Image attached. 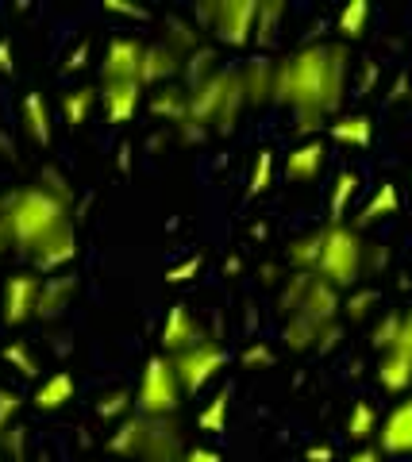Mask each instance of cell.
<instances>
[{
    "label": "cell",
    "instance_id": "obj_45",
    "mask_svg": "<svg viewBox=\"0 0 412 462\" xmlns=\"http://www.w3.org/2000/svg\"><path fill=\"white\" fill-rule=\"evenodd\" d=\"M39 185H42V189H50L54 197H62V200H74V189H69V181H66L54 166H47V170L39 173Z\"/></svg>",
    "mask_w": 412,
    "mask_h": 462
},
{
    "label": "cell",
    "instance_id": "obj_12",
    "mask_svg": "<svg viewBox=\"0 0 412 462\" xmlns=\"http://www.w3.org/2000/svg\"><path fill=\"white\" fill-rule=\"evenodd\" d=\"M374 447L381 455H412V397L408 401H397L389 416L378 424V436H374Z\"/></svg>",
    "mask_w": 412,
    "mask_h": 462
},
{
    "label": "cell",
    "instance_id": "obj_26",
    "mask_svg": "<svg viewBox=\"0 0 412 462\" xmlns=\"http://www.w3.org/2000/svg\"><path fill=\"white\" fill-rule=\"evenodd\" d=\"M359 197V173L343 170L328 193V220L332 224H347V212H351V200Z\"/></svg>",
    "mask_w": 412,
    "mask_h": 462
},
{
    "label": "cell",
    "instance_id": "obj_49",
    "mask_svg": "<svg viewBox=\"0 0 412 462\" xmlns=\"http://www.w3.org/2000/svg\"><path fill=\"white\" fill-rule=\"evenodd\" d=\"M0 443H5L16 458H23V443H27V439H23V428H8L5 436H0Z\"/></svg>",
    "mask_w": 412,
    "mask_h": 462
},
{
    "label": "cell",
    "instance_id": "obj_22",
    "mask_svg": "<svg viewBox=\"0 0 412 462\" xmlns=\"http://www.w3.org/2000/svg\"><path fill=\"white\" fill-rule=\"evenodd\" d=\"M23 127H27V135H32L39 147H50V108H47V97L42 93H23Z\"/></svg>",
    "mask_w": 412,
    "mask_h": 462
},
{
    "label": "cell",
    "instance_id": "obj_1",
    "mask_svg": "<svg viewBox=\"0 0 412 462\" xmlns=\"http://www.w3.org/2000/svg\"><path fill=\"white\" fill-rule=\"evenodd\" d=\"M351 51L343 42H305L289 58L274 62V97L293 112H339L347 97Z\"/></svg>",
    "mask_w": 412,
    "mask_h": 462
},
{
    "label": "cell",
    "instance_id": "obj_3",
    "mask_svg": "<svg viewBox=\"0 0 412 462\" xmlns=\"http://www.w3.org/2000/svg\"><path fill=\"white\" fill-rule=\"evenodd\" d=\"M108 451L135 458V462H181L186 458V439L174 416H124L116 431L108 436Z\"/></svg>",
    "mask_w": 412,
    "mask_h": 462
},
{
    "label": "cell",
    "instance_id": "obj_15",
    "mask_svg": "<svg viewBox=\"0 0 412 462\" xmlns=\"http://www.w3.org/2000/svg\"><path fill=\"white\" fill-rule=\"evenodd\" d=\"M181 69V54L174 47H166V42H147L143 51V66H139V85L143 89H159V85H169L174 74Z\"/></svg>",
    "mask_w": 412,
    "mask_h": 462
},
{
    "label": "cell",
    "instance_id": "obj_37",
    "mask_svg": "<svg viewBox=\"0 0 412 462\" xmlns=\"http://www.w3.org/2000/svg\"><path fill=\"white\" fill-rule=\"evenodd\" d=\"M132 409H135V393H127V389H112V393L96 401L101 420H124V416H132Z\"/></svg>",
    "mask_w": 412,
    "mask_h": 462
},
{
    "label": "cell",
    "instance_id": "obj_51",
    "mask_svg": "<svg viewBox=\"0 0 412 462\" xmlns=\"http://www.w3.org/2000/svg\"><path fill=\"white\" fill-rule=\"evenodd\" d=\"M332 458H335V451H332L328 443H312L308 451H305V462H332Z\"/></svg>",
    "mask_w": 412,
    "mask_h": 462
},
{
    "label": "cell",
    "instance_id": "obj_13",
    "mask_svg": "<svg viewBox=\"0 0 412 462\" xmlns=\"http://www.w3.org/2000/svg\"><path fill=\"white\" fill-rule=\"evenodd\" d=\"M205 339V331L201 324L193 320V312L186 305H169L166 309V324H162V355H181V351H189V346H197Z\"/></svg>",
    "mask_w": 412,
    "mask_h": 462
},
{
    "label": "cell",
    "instance_id": "obj_25",
    "mask_svg": "<svg viewBox=\"0 0 412 462\" xmlns=\"http://www.w3.org/2000/svg\"><path fill=\"white\" fill-rule=\"evenodd\" d=\"M378 382H381V389H389V393H405L412 385V355L386 351L378 363Z\"/></svg>",
    "mask_w": 412,
    "mask_h": 462
},
{
    "label": "cell",
    "instance_id": "obj_52",
    "mask_svg": "<svg viewBox=\"0 0 412 462\" xmlns=\"http://www.w3.org/2000/svg\"><path fill=\"white\" fill-rule=\"evenodd\" d=\"M16 69V62H12V39L0 35V74H12Z\"/></svg>",
    "mask_w": 412,
    "mask_h": 462
},
{
    "label": "cell",
    "instance_id": "obj_19",
    "mask_svg": "<svg viewBox=\"0 0 412 462\" xmlns=\"http://www.w3.org/2000/svg\"><path fill=\"white\" fill-rule=\"evenodd\" d=\"M151 116L154 120H162L169 127H178V124H186V116H189V93L181 89V85H159V89L151 93Z\"/></svg>",
    "mask_w": 412,
    "mask_h": 462
},
{
    "label": "cell",
    "instance_id": "obj_46",
    "mask_svg": "<svg viewBox=\"0 0 412 462\" xmlns=\"http://www.w3.org/2000/svg\"><path fill=\"white\" fill-rule=\"evenodd\" d=\"M324 120H328L324 112H297V132H301V135H316L320 127H328Z\"/></svg>",
    "mask_w": 412,
    "mask_h": 462
},
{
    "label": "cell",
    "instance_id": "obj_58",
    "mask_svg": "<svg viewBox=\"0 0 412 462\" xmlns=\"http://www.w3.org/2000/svg\"><path fill=\"white\" fill-rule=\"evenodd\" d=\"M0 462H5V458H0Z\"/></svg>",
    "mask_w": 412,
    "mask_h": 462
},
{
    "label": "cell",
    "instance_id": "obj_32",
    "mask_svg": "<svg viewBox=\"0 0 412 462\" xmlns=\"http://www.w3.org/2000/svg\"><path fill=\"white\" fill-rule=\"evenodd\" d=\"M281 16H286L281 0H259V20H254V42H259V47H270V42L278 39Z\"/></svg>",
    "mask_w": 412,
    "mask_h": 462
},
{
    "label": "cell",
    "instance_id": "obj_53",
    "mask_svg": "<svg viewBox=\"0 0 412 462\" xmlns=\"http://www.w3.org/2000/svg\"><path fill=\"white\" fill-rule=\"evenodd\" d=\"M347 462H381V451H378V447H359V451H354Z\"/></svg>",
    "mask_w": 412,
    "mask_h": 462
},
{
    "label": "cell",
    "instance_id": "obj_21",
    "mask_svg": "<svg viewBox=\"0 0 412 462\" xmlns=\"http://www.w3.org/2000/svg\"><path fill=\"white\" fill-rule=\"evenodd\" d=\"M243 78V93H247V105H266L274 97V62L270 58H251V62L239 69Z\"/></svg>",
    "mask_w": 412,
    "mask_h": 462
},
{
    "label": "cell",
    "instance_id": "obj_38",
    "mask_svg": "<svg viewBox=\"0 0 412 462\" xmlns=\"http://www.w3.org/2000/svg\"><path fill=\"white\" fill-rule=\"evenodd\" d=\"M212 74H216V54H212L208 47H201L197 54L186 58V89H189V85H201Z\"/></svg>",
    "mask_w": 412,
    "mask_h": 462
},
{
    "label": "cell",
    "instance_id": "obj_50",
    "mask_svg": "<svg viewBox=\"0 0 412 462\" xmlns=\"http://www.w3.org/2000/svg\"><path fill=\"white\" fill-rule=\"evenodd\" d=\"M181 462H224V458H220V451H212V447H189Z\"/></svg>",
    "mask_w": 412,
    "mask_h": 462
},
{
    "label": "cell",
    "instance_id": "obj_10",
    "mask_svg": "<svg viewBox=\"0 0 412 462\" xmlns=\"http://www.w3.org/2000/svg\"><path fill=\"white\" fill-rule=\"evenodd\" d=\"M39 289H42V278L39 273H12L0 285V320L8 328H20L27 320H35V300H39Z\"/></svg>",
    "mask_w": 412,
    "mask_h": 462
},
{
    "label": "cell",
    "instance_id": "obj_23",
    "mask_svg": "<svg viewBox=\"0 0 412 462\" xmlns=\"http://www.w3.org/2000/svg\"><path fill=\"white\" fill-rule=\"evenodd\" d=\"M397 208H401V193H397V185L393 181H381L378 189H374V197L362 205L359 220H354V231H362V227H371L378 220H386V216H393Z\"/></svg>",
    "mask_w": 412,
    "mask_h": 462
},
{
    "label": "cell",
    "instance_id": "obj_43",
    "mask_svg": "<svg viewBox=\"0 0 412 462\" xmlns=\"http://www.w3.org/2000/svg\"><path fill=\"white\" fill-rule=\"evenodd\" d=\"M197 273H201V254H189L186 263H178V266L166 270V282H169V285H186V282L197 278Z\"/></svg>",
    "mask_w": 412,
    "mask_h": 462
},
{
    "label": "cell",
    "instance_id": "obj_6",
    "mask_svg": "<svg viewBox=\"0 0 412 462\" xmlns=\"http://www.w3.org/2000/svg\"><path fill=\"white\" fill-rule=\"evenodd\" d=\"M281 312L305 316V320L328 328V324H335V316L343 312V300H339V289L316 278V273H293L286 289H281Z\"/></svg>",
    "mask_w": 412,
    "mask_h": 462
},
{
    "label": "cell",
    "instance_id": "obj_18",
    "mask_svg": "<svg viewBox=\"0 0 412 462\" xmlns=\"http://www.w3.org/2000/svg\"><path fill=\"white\" fill-rule=\"evenodd\" d=\"M324 143L320 139H305V143H297V147L286 154V178L289 181H316L320 178V170H324Z\"/></svg>",
    "mask_w": 412,
    "mask_h": 462
},
{
    "label": "cell",
    "instance_id": "obj_9",
    "mask_svg": "<svg viewBox=\"0 0 412 462\" xmlns=\"http://www.w3.org/2000/svg\"><path fill=\"white\" fill-rule=\"evenodd\" d=\"M224 366H227V351L212 339H201L197 346H189V351L174 355V370H178V382L186 393H201Z\"/></svg>",
    "mask_w": 412,
    "mask_h": 462
},
{
    "label": "cell",
    "instance_id": "obj_16",
    "mask_svg": "<svg viewBox=\"0 0 412 462\" xmlns=\"http://www.w3.org/2000/svg\"><path fill=\"white\" fill-rule=\"evenodd\" d=\"M74 258H78V231H74V224H66L62 231H54V236L32 254V263H35L39 273H54V270L69 266Z\"/></svg>",
    "mask_w": 412,
    "mask_h": 462
},
{
    "label": "cell",
    "instance_id": "obj_35",
    "mask_svg": "<svg viewBox=\"0 0 412 462\" xmlns=\"http://www.w3.org/2000/svg\"><path fill=\"white\" fill-rule=\"evenodd\" d=\"M274 185V151H254V166L247 178V197H262Z\"/></svg>",
    "mask_w": 412,
    "mask_h": 462
},
{
    "label": "cell",
    "instance_id": "obj_54",
    "mask_svg": "<svg viewBox=\"0 0 412 462\" xmlns=\"http://www.w3.org/2000/svg\"><path fill=\"white\" fill-rule=\"evenodd\" d=\"M408 97V74H397V81H393V93H389V100H405Z\"/></svg>",
    "mask_w": 412,
    "mask_h": 462
},
{
    "label": "cell",
    "instance_id": "obj_55",
    "mask_svg": "<svg viewBox=\"0 0 412 462\" xmlns=\"http://www.w3.org/2000/svg\"><path fill=\"white\" fill-rule=\"evenodd\" d=\"M116 166L127 173V170H132V147H127V143H124V147H120V154H116Z\"/></svg>",
    "mask_w": 412,
    "mask_h": 462
},
{
    "label": "cell",
    "instance_id": "obj_11",
    "mask_svg": "<svg viewBox=\"0 0 412 462\" xmlns=\"http://www.w3.org/2000/svg\"><path fill=\"white\" fill-rule=\"evenodd\" d=\"M143 51H147L143 39H135V35H112L108 47H105L101 78H105V81H139Z\"/></svg>",
    "mask_w": 412,
    "mask_h": 462
},
{
    "label": "cell",
    "instance_id": "obj_36",
    "mask_svg": "<svg viewBox=\"0 0 412 462\" xmlns=\"http://www.w3.org/2000/svg\"><path fill=\"white\" fill-rule=\"evenodd\" d=\"M227 409H232V389H220L216 397H212L205 409H201V416H197V424H201V431H224L227 428Z\"/></svg>",
    "mask_w": 412,
    "mask_h": 462
},
{
    "label": "cell",
    "instance_id": "obj_5",
    "mask_svg": "<svg viewBox=\"0 0 412 462\" xmlns=\"http://www.w3.org/2000/svg\"><path fill=\"white\" fill-rule=\"evenodd\" d=\"M320 263H316V278H324L335 289H351L362 278L366 266V243L351 224H328L320 227Z\"/></svg>",
    "mask_w": 412,
    "mask_h": 462
},
{
    "label": "cell",
    "instance_id": "obj_42",
    "mask_svg": "<svg viewBox=\"0 0 412 462\" xmlns=\"http://www.w3.org/2000/svg\"><path fill=\"white\" fill-rule=\"evenodd\" d=\"M239 363H243L247 370H266V366H274V351H270L266 343H251L243 355H239Z\"/></svg>",
    "mask_w": 412,
    "mask_h": 462
},
{
    "label": "cell",
    "instance_id": "obj_41",
    "mask_svg": "<svg viewBox=\"0 0 412 462\" xmlns=\"http://www.w3.org/2000/svg\"><path fill=\"white\" fill-rule=\"evenodd\" d=\"M20 404H23V397L16 393V389H0V436L12 428V420H16V412H20Z\"/></svg>",
    "mask_w": 412,
    "mask_h": 462
},
{
    "label": "cell",
    "instance_id": "obj_4",
    "mask_svg": "<svg viewBox=\"0 0 412 462\" xmlns=\"http://www.w3.org/2000/svg\"><path fill=\"white\" fill-rule=\"evenodd\" d=\"M186 93H189V116H186V124L201 127L205 135L208 132L227 135L235 127L243 105H247V93H243V78H239V69H216V74L205 78L201 85H189Z\"/></svg>",
    "mask_w": 412,
    "mask_h": 462
},
{
    "label": "cell",
    "instance_id": "obj_7",
    "mask_svg": "<svg viewBox=\"0 0 412 462\" xmlns=\"http://www.w3.org/2000/svg\"><path fill=\"white\" fill-rule=\"evenodd\" d=\"M181 382L174 370V358L169 355H151L143 363V374H139L135 385V412L139 416H174L181 404Z\"/></svg>",
    "mask_w": 412,
    "mask_h": 462
},
{
    "label": "cell",
    "instance_id": "obj_2",
    "mask_svg": "<svg viewBox=\"0 0 412 462\" xmlns=\"http://www.w3.org/2000/svg\"><path fill=\"white\" fill-rule=\"evenodd\" d=\"M0 224H5L12 247L32 258L54 231H62L69 220V200L54 197L42 185H27V189L0 197Z\"/></svg>",
    "mask_w": 412,
    "mask_h": 462
},
{
    "label": "cell",
    "instance_id": "obj_47",
    "mask_svg": "<svg viewBox=\"0 0 412 462\" xmlns=\"http://www.w3.org/2000/svg\"><path fill=\"white\" fill-rule=\"evenodd\" d=\"M89 51H93V42H89V39H81L78 47L69 51V58H66V69H69V74H74V69H85V66H89Z\"/></svg>",
    "mask_w": 412,
    "mask_h": 462
},
{
    "label": "cell",
    "instance_id": "obj_29",
    "mask_svg": "<svg viewBox=\"0 0 412 462\" xmlns=\"http://www.w3.org/2000/svg\"><path fill=\"white\" fill-rule=\"evenodd\" d=\"M320 243L324 236L320 231H308V236H297L289 247H286V258L297 273H316V263H320Z\"/></svg>",
    "mask_w": 412,
    "mask_h": 462
},
{
    "label": "cell",
    "instance_id": "obj_39",
    "mask_svg": "<svg viewBox=\"0 0 412 462\" xmlns=\"http://www.w3.org/2000/svg\"><path fill=\"white\" fill-rule=\"evenodd\" d=\"M397 336H401V312H389V316H381V320H378V328H374L371 343L378 346L381 355H386V351H393Z\"/></svg>",
    "mask_w": 412,
    "mask_h": 462
},
{
    "label": "cell",
    "instance_id": "obj_14",
    "mask_svg": "<svg viewBox=\"0 0 412 462\" xmlns=\"http://www.w3.org/2000/svg\"><path fill=\"white\" fill-rule=\"evenodd\" d=\"M143 100V85L139 81H101V105L108 124H132Z\"/></svg>",
    "mask_w": 412,
    "mask_h": 462
},
{
    "label": "cell",
    "instance_id": "obj_33",
    "mask_svg": "<svg viewBox=\"0 0 412 462\" xmlns=\"http://www.w3.org/2000/svg\"><path fill=\"white\" fill-rule=\"evenodd\" d=\"M366 23H371V5H366V0H347V5L339 8L335 32L343 39H359L366 32Z\"/></svg>",
    "mask_w": 412,
    "mask_h": 462
},
{
    "label": "cell",
    "instance_id": "obj_56",
    "mask_svg": "<svg viewBox=\"0 0 412 462\" xmlns=\"http://www.w3.org/2000/svg\"><path fill=\"white\" fill-rule=\"evenodd\" d=\"M12 251V239H8V231H5V224H0V263H5V254Z\"/></svg>",
    "mask_w": 412,
    "mask_h": 462
},
{
    "label": "cell",
    "instance_id": "obj_57",
    "mask_svg": "<svg viewBox=\"0 0 412 462\" xmlns=\"http://www.w3.org/2000/svg\"><path fill=\"white\" fill-rule=\"evenodd\" d=\"M408 189H412V181H408Z\"/></svg>",
    "mask_w": 412,
    "mask_h": 462
},
{
    "label": "cell",
    "instance_id": "obj_28",
    "mask_svg": "<svg viewBox=\"0 0 412 462\" xmlns=\"http://www.w3.org/2000/svg\"><path fill=\"white\" fill-rule=\"evenodd\" d=\"M281 339H286L289 351H320L324 328L305 320V316H286V328H281Z\"/></svg>",
    "mask_w": 412,
    "mask_h": 462
},
{
    "label": "cell",
    "instance_id": "obj_34",
    "mask_svg": "<svg viewBox=\"0 0 412 462\" xmlns=\"http://www.w3.org/2000/svg\"><path fill=\"white\" fill-rule=\"evenodd\" d=\"M0 358L20 374V378H39V358L32 355V346H27L23 339H12L5 343V351H0Z\"/></svg>",
    "mask_w": 412,
    "mask_h": 462
},
{
    "label": "cell",
    "instance_id": "obj_27",
    "mask_svg": "<svg viewBox=\"0 0 412 462\" xmlns=\"http://www.w3.org/2000/svg\"><path fill=\"white\" fill-rule=\"evenodd\" d=\"M162 27H166V39H162V42L181 54V62H186L189 54L201 51V32H197V27H193L186 16H166Z\"/></svg>",
    "mask_w": 412,
    "mask_h": 462
},
{
    "label": "cell",
    "instance_id": "obj_30",
    "mask_svg": "<svg viewBox=\"0 0 412 462\" xmlns=\"http://www.w3.org/2000/svg\"><path fill=\"white\" fill-rule=\"evenodd\" d=\"M101 100V89H93V85H78V89H69L62 97V116L69 127H81L85 120L93 116V105Z\"/></svg>",
    "mask_w": 412,
    "mask_h": 462
},
{
    "label": "cell",
    "instance_id": "obj_17",
    "mask_svg": "<svg viewBox=\"0 0 412 462\" xmlns=\"http://www.w3.org/2000/svg\"><path fill=\"white\" fill-rule=\"evenodd\" d=\"M78 293V278H42V289H39V300H35V320H59V316L69 309V300Z\"/></svg>",
    "mask_w": 412,
    "mask_h": 462
},
{
    "label": "cell",
    "instance_id": "obj_8",
    "mask_svg": "<svg viewBox=\"0 0 412 462\" xmlns=\"http://www.w3.org/2000/svg\"><path fill=\"white\" fill-rule=\"evenodd\" d=\"M254 20H259V0H201L197 23L227 47H247L254 42Z\"/></svg>",
    "mask_w": 412,
    "mask_h": 462
},
{
    "label": "cell",
    "instance_id": "obj_20",
    "mask_svg": "<svg viewBox=\"0 0 412 462\" xmlns=\"http://www.w3.org/2000/svg\"><path fill=\"white\" fill-rule=\"evenodd\" d=\"M74 393H78V382H74V374L59 370V374H50V378H42V382L35 385L32 404H35L39 412H54V409H66V404L74 401Z\"/></svg>",
    "mask_w": 412,
    "mask_h": 462
},
{
    "label": "cell",
    "instance_id": "obj_48",
    "mask_svg": "<svg viewBox=\"0 0 412 462\" xmlns=\"http://www.w3.org/2000/svg\"><path fill=\"white\" fill-rule=\"evenodd\" d=\"M393 351H405V355H412V309L401 316V336H397Z\"/></svg>",
    "mask_w": 412,
    "mask_h": 462
},
{
    "label": "cell",
    "instance_id": "obj_24",
    "mask_svg": "<svg viewBox=\"0 0 412 462\" xmlns=\"http://www.w3.org/2000/svg\"><path fill=\"white\" fill-rule=\"evenodd\" d=\"M328 135H332L335 143H347V147H371L374 124H371V116H362V112H354V116H335V120L328 124Z\"/></svg>",
    "mask_w": 412,
    "mask_h": 462
},
{
    "label": "cell",
    "instance_id": "obj_40",
    "mask_svg": "<svg viewBox=\"0 0 412 462\" xmlns=\"http://www.w3.org/2000/svg\"><path fill=\"white\" fill-rule=\"evenodd\" d=\"M105 12H112V16H124V20H139V23L151 20V8L135 5V0H105Z\"/></svg>",
    "mask_w": 412,
    "mask_h": 462
},
{
    "label": "cell",
    "instance_id": "obj_31",
    "mask_svg": "<svg viewBox=\"0 0 412 462\" xmlns=\"http://www.w3.org/2000/svg\"><path fill=\"white\" fill-rule=\"evenodd\" d=\"M378 412H374V404L371 401H354V409H351V416H347V436L354 439V443H371L374 436H378Z\"/></svg>",
    "mask_w": 412,
    "mask_h": 462
},
{
    "label": "cell",
    "instance_id": "obj_44",
    "mask_svg": "<svg viewBox=\"0 0 412 462\" xmlns=\"http://www.w3.org/2000/svg\"><path fill=\"white\" fill-rule=\"evenodd\" d=\"M371 305H378V293H374V289H362V293H354L351 300H343L347 320H362V316L371 312Z\"/></svg>",
    "mask_w": 412,
    "mask_h": 462
}]
</instances>
